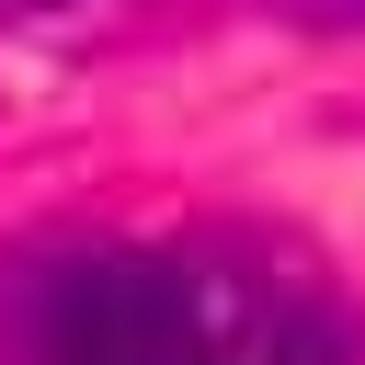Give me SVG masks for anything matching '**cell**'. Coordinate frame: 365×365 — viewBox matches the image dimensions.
<instances>
[{"label":"cell","mask_w":365,"mask_h":365,"mask_svg":"<svg viewBox=\"0 0 365 365\" xmlns=\"http://www.w3.org/2000/svg\"><path fill=\"white\" fill-rule=\"evenodd\" d=\"M274 23H308V34H365V0H262Z\"/></svg>","instance_id":"obj_2"},{"label":"cell","mask_w":365,"mask_h":365,"mask_svg":"<svg viewBox=\"0 0 365 365\" xmlns=\"http://www.w3.org/2000/svg\"><path fill=\"white\" fill-rule=\"evenodd\" d=\"M0 11H68V0H0Z\"/></svg>","instance_id":"obj_3"},{"label":"cell","mask_w":365,"mask_h":365,"mask_svg":"<svg viewBox=\"0 0 365 365\" xmlns=\"http://www.w3.org/2000/svg\"><path fill=\"white\" fill-rule=\"evenodd\" d=\"M0 365H365V319L274 228H57L0 251Z\"/></svg>","instance_id":"obj_1"}]
</instances>
